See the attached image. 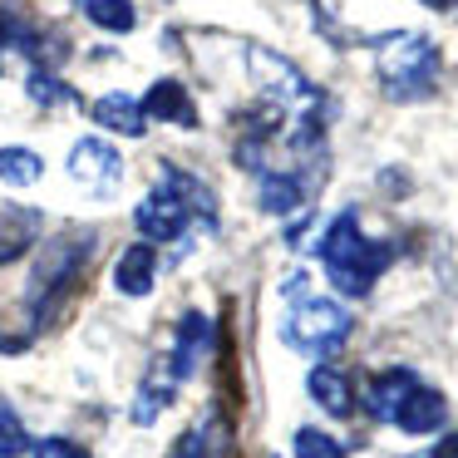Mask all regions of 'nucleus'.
Returning <instances> with one entry per match:
<instances>
[{"label":"nucleus","mask_w":458,"mask_h":458,"mask_svg":"<svg viewBox=\"0 0 458 458\" xmlns=\"http://www.w3.org/2000/svg\"><path fill=\"white\" fill-rule=\"evenodd\" d=\"M389 257H394V247H389V242H369L365 232H360L355 212H340L326 227V237H320L326 276L335 281V291L350 301L369 296V286H375V276L389 267Z\"/></svg>","instance_id":"f257e3e1"},{"label":"nucleus","mask_w":458,"mask_h":458,"mask_svg":"<svg viewBox=\"0 0 458 458\" xmlns=\"http://www.w3.org/2000/svg\"><path fill=\"white\" fill-rule=\"evenodd\" d=\"M291 306H286V320H281V335H286L291 350H301V355H335L340 345L350 340V310L340 306V301L330 296H316V291H306V276L291 281Z\"/></svg>","instance_id":"f03ea898"},{"label":"nucleus","mask_w":458,"mask_h":458,"mask_svg":"<svg viewBox=\"0 0 458 458\" xmlns=\"http://www.w3.org/2000/svg\"><path fill=\"white\" fill-rule=\"evenodd\" d=\"M369 414L385 419V424H399L404 434H434V428H444L448 419V404L438 389H428L419 375H409V369H385V375L369 385L365 394Z\"/></svg>","instance_id":"7ed1b4c3"},{"label":"nucleus","mask_w":458,"mask_h":458,"mask_svg":"<svg viewBox=\"0 0 458 458\" xmlns=\"http://www.w3.org/2000/svg\"><path fill=\"white\" fill-rule=\"evenodd\" d=\"M438 80V50L424 35H389L379 40V84L389 99H424Z\"/></svg>","instance_id":"20e7f679"},{"label":"nucleus","mask_w":458,"mask_h":458,"mask_svg":"<svg viewBox=\"0 0 458 458\" xmlns=\"http://www.w3.org/2000/svg\"><path fill=\"white\" fill-rule=\"evenodd\" d=\"M89 251H94V232H64L45 247V257L35 261V276H30V316H45L50 306H60L70 296Z\"/></svg>","instance_id":"39448f33"},{"label":"nucleus","mask_w":458,"mask_h":458,"mask_svg":"<svg viewBox=\"0 0 458 458\" xmlns=\"http://www.w3.org/2000/svg\"><path fill=\"white\" fill-rule=\"evenodd\" d=\"M70 178L80 182L89 198H109V192H119V178H123V158H119V148L114 143H104V139H80L70 148Z\"/></svg>","instance_id":"423d86ee"},{"label":"nucleus","mask_w":458,"mask_h":458,"mask_svg":"<svg viewBox=\"0 0 458 458\" xmlns=\"http://www.w3.org/2000/svg\"><path fill=\"white\" fill-rule=\"evenodd\" d=\"M208 350H212V326H208V316H202V310H182L178 335H173V355H168L173 385H182V379L198 375V365H202V355H208Z\"/></svg>","instance_id":"0eeeda50"},{"label":"nucleus","mask_w":458,"mask_h":458,"mask_svg":"<svg viewBox=\"0 0 458 458\" xmlns=\"http://www.w3.org/2000/svg\"><path fill=\"white\" fill-rule=\"evenodd\" d=\"M153 281H158V247L153 242H133V247H123V257L114 261V291L129 301L148 296Z\"/></svg>","instance_id":"6e6552de"},{"label":"nucleus","mask_w":458,"mask_h":458,"mask_svg":"<svg viewBox=\"0 0 458 458\" xmlns=\"http://www.w3.org/2000/svg\"><path fill=\"white\" fill-rule=\"evenodd\" d=\"M143 119H163V123L192 129V123H198V109H192L188 89H182L178 80H158L148 94H143Z\"/></svg>","instance_id":"1a4fd4ad"},{"label":"nucleus","mask_w":458,"mask_h":458,"mask_svg":"<svg viewBox=\"0 0 458 458\" xmlns=\"http://www.w3.org/2000/svg\"><path fill=\"white\" fill-rule=\"evenodd\" d=\"M94 123L123 133V139H143V129H148L143 104L133 94H104V99H94Z\"/></svg>","instance_id":"9d476101"},{"label":"nucleus","mask_w":458,"mask_h":458,"mask_svg":"<svg viewBox=\"0 0 458 458\" xmlns=\"http://www.w3.org/2000/svg\"><path fill=\"white\" fill-rule=\"evenodd\" d=\"M35 237H40V212L35 208H5L0 212V267L25 257Z\"/></svg>","instance_id":"9b49d317"},{"label":"nucleus","mask_w":458,"mask_h":458,"mask_svg":"<svg viewBox=\"0 0 458 458\" xmlns=\"http://www.w3.org/2000/svg\"><path fill=\"white\" fill-rule=\"evenodd\" d=\"M306 389H310V399H316L326 414H335V419H345L350 409H355V389H350V379L340 375V369H330V365H316V369H310Z\"/></svg>","instance_id":"f8f14e48"},{"label":"nucleus","mask_w":458,"mask_h":458,"mask_svg":"<svg viewBox=\"0 0 458 458\" xmlns=\"http://www.w3.org/2000/svg\"><path fill=\"white\" fill-rule=\"evenodd\" d=\"M257 198L271 217H286V212H296L301 202H306V178H301V173H261Z\"/></svg>","instance_id":"ddd939ff"},{"label":"nucleus","mask_w":458,"mask_h":458,"mask_svg":"<svg viewBox=\"0 0 458 458\" xmlns=\"http://www.w3.org/2000/svg\"><path fill=\"white\" fill-rule=\"evenodd\" d=\"M84 11V21L99 25V30L109 35H129L133 25H139V11H133V0H74Z\"/></svg>","instance_id":"4468645a"},{"label":"nucleus","mask_w":458,"mask_h":458,"mask_svg":"<svg viewBox=\"0 0 458 458\" xmlns=\"http://www.w3.org/2000/svg\"><path fill=\"white\" fill-rule=\"evenodd\" d=\"M45 178V158L35 148H0V182L5 188H30Z\"/></svg>","instance_id":"2eb2a0df"},{"label":"nucleus","mask_w":458,"mask_h":458,"mask_svg":"<svg viewBox=\"0 0 458 458\" xmlns=\"http://www.w3.org/2000/svg\"><path fill=\"white\" fill-rule=\"evenodd\" d=\"M173 375H148L139 385V399H133V424H153V419L168 409V399H173Z\"/></svg>","instance_id":"dca6fc26"},{"label":"nucleus","mask_w":458,"mask_h":458,"mask_svg":"<svg viewBox=\"0 0 458 458\" xmlns=\"http://www.w3.org/2000/svg\"><path fill=\"white\" fill-rule=\"evenodd\" d=\"M25 89H30V99H35V104H74V89H70L64 80H55L50 70H30Z\"/></svg>","instance_id":"f3484780"},{"label":"nucleus","mask_w":458,"mask_h":458,"mask_svg":"<svg viewBox=\"0 0 458 458\" xmlns=\"http://www.w3.org/2000/svg\"><path fill=\"white\" fill-rule=\"evenodd\" d=\"M30 454V434H25L15 409H0V458H25Z\"/></svg>","instance_id":"a211bd4d"},{"label":"nucleus","mask_w":458,"mask_h":458,"mask_svg":"<svg viewBox=\"0 0 458 458\" xmlns=\"http://www.w3.org/2000/svg\"><path fill=\"white\" fill-rule=\"evenodd\" d=\"M296 458H345V448L326 428H296Z\"/></svg>","instance_id":"6ab92c4d"},{"label":"nucleus","mask_w":458,"mask_h":458,"mask_svg":"<svg viewBox=\"0 0 458 458\" xmlns=\"http://www.w3.org/2000/svg\"><path fill=\"white\" fill-rule=\"evenodd\" d=\"M30 454L35 458H89L74 438H60V434H50V438H40V444H30Z\"/></svg>","instance_id":"aec40b11"},{"label":"nucleus","mask_w":458,"mask_h":458,"mask_svg":"<svg viewBox=\"0 0 458 458\" xmlns=\"http://www.w3.org/2000/svg\"><path fill=\"white\" fill-rule=\"evenodd\" d=\"M428 458H458V434H444V438L434 444V454H428Z\"/></svg>","instance_id":"412c9836"},{"label":"nucleus","mask_w":458,"mask_h":458,"mask_svg":"<svg viewBox=\"0 0 458 458\" xmlns=\"http://www.w3.org/2000/svg\"><path fill=\"white\" fill-rule=\"evenodd\" d=\"M428 5H444V0H428Z\"/></svg>","instance_id":"4be33fe9"}]
</instances>
